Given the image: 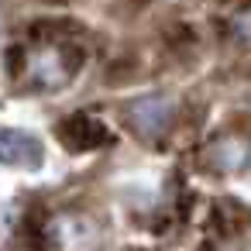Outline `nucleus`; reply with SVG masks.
I'll list each match as a JSON object with an SVG mask.
<instances>
[{"mask_svg":"<svg viewBox=\"0 0 251 251\" xmlns=\"http://www.w3.org/2000/svg\"><path fill=\"white\" fill-rule=\"evenodd\" d=\"M79 66H83V55L69 42H38L25 52L21 83L35 93H55L76 79Z\"/></svg>","mask_w":251,"mask_h":251,"instance_id":"obj_1","label":"nucleus"},{"mask_svg":"<svg viewBox=\"0 0 251 251\" xmlns=\"http://www.w3.org/2000/svg\"><path fill=\"white\" fill-rule=\"evenodd\" d=\"M45 241L52 251H97L100 248V227L79 210H62L49 220Z\"/></svg>","mask_w":251,"mask_h":251,"instance_id":"obj_2","label":"nucleus"},{"mask_svg":"<svg viewBox=\"0 0 251 251\" xmlns=\"http://www.w3.org/2000/svg\"><path fill=\"white\" fill-rule=\"evenodd\" d=\"M0 162L14 169H38L42 165V141L28 131L4 127L0 131Z\"/></svg>","mask_w":251,"mask_h":251,"instance_id":"obj_3","label":"nucleus"},{"mask_svg":"<svg viewBox=\"0 0 251 251\" xmlns=\"http://www.w3.org/2000/svg\"><path fill=\"white\" fill-rule=\"evenodd\" d=\"M169 117H172V103H169L165 97H145V100L131 103V124H134V131L145 134V138L165 131V127H169Z\"/></svg>","mask_w":251,"mask_h":251,"instance_id":"obj_4","label":"nucleus"},{"mask_svg":"<svg viewBox=\"0 0 251 251\" xmlns=\"http://www.w3.org/2000/svg\"><path fill=\"white\" fill-rule=\"evenodd\" d=\"M62 138H66V145H69L73 151H83V148H97V145H103V141H107V131H103L93 117L76 114V117L66 121Z\"/></svg>","mask_w":251,"mask_h":251,"instance_id":"obj_5","label":"nucleus"},{"mask_svg":"<svg viewBox=\"0 0 251 251\" xmlns=\"http://www.w3.org/2000/svg\"><path fill=\"white\" fill-rule=\"evenodd\" d=\"M210 158H213V165H217L220 172H237V169L248 162V145H244L241 138L227 134V138L213 141V148H210Z\"/></svg>","mask_w":251,"mask_h":251,"instance_id":"obj_6","label":"nucleus"},{"mask_svg":"<svg viewBox=\"0 0 251 251\" xmlns=\"http://www.w3.org/2000/svg\"><path fill=\"white\" fill-rule=\"evenodd\" d=\"M227 35L241 45V49H251V11H237L230 21H227Z\"/></svg>","mask_w":251,"mask_h":251,"instance_id":"obj_7","label":"nucleus"}]
</instances>
